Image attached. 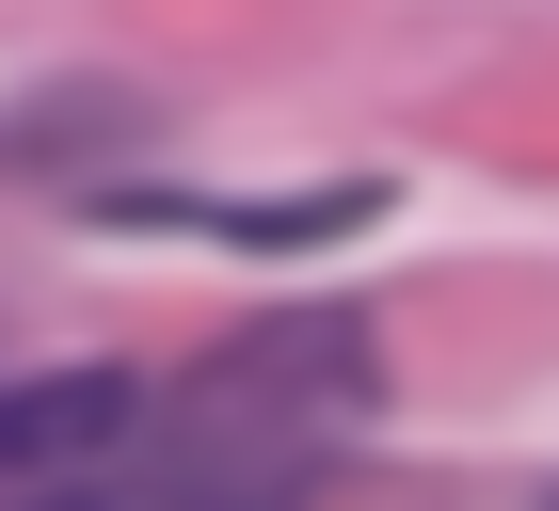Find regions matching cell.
Instances as JSON below:
<instances>
[{
    "mask_svg": "<svg viewBox=\"0 0 559 511\" xmlns=\"http://www.w3.org/2000/svg\"><path fill=\"white\" fill-rule=\"evenodd\" d=\"M112 448H129V383L112 368H64V383H16V400H0V464L33 479H81V464H112Z\"/></svg>",
    "mask_w": 559,
    "mask_h": 511,
    "instance_id": "cell-1",
    "label": "cell"
},
{
    "mask_svg": "<svg viewBox=\"0 0 559 511\" xmlns=\"http://www.w3.org/2000/svg\"><path fill=\"white\" fill-rule=\"evenodd\" d=\"M0 511H129L112 479H48V496H0Z\"/></svg>",
    "mask_w": 559,
    "mask_h": 511,
    "instance_id": "cell-2",
    "label": "cell"
},
{
    "mask_svg": "<svg viewBox=\"0 0 559 511\" xmlns=\"http://www.w3.org/2000/svg\"><path fill=\"white\" fill-rule=\"evenodd\" d=\"M544 511H559V496H544Z\"/></svg>",
    "mask_w": 559,
    "mask_h": 511,
    "instance_id": "cell-3",
    "label": "cell"
}]
</instances>
